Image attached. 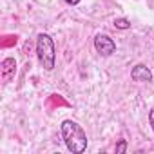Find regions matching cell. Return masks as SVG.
Instances as JSON below:
<instances>
[{"mask_svg": "<svg viewBox=\"0 0 154 154\" xmlns=\"http://www.w3.org/2000/svg\"><path fill=\"white\" fill-rule=\"evenodd\" d=\"M60 132H62V138H63V143L65 147L74 152V154H82L85 152L87 149V134L85 131L72 120H63L62 125H60Z\"/></svg>", "mask_w": 154, "mask_h": 154, "instance_id": "cell-1", "label": "cell"}, {"mask_svg": "<svg viewBox=\"0 0 154 154\" xmlns=\"http://www.w3.org/2000/svg\"><path fill=\"white\" fill-rule=\"evenodd\" d=\"M36 56L40 65L45 71H53L54 69V62H56V51H54V42L49 35L40 33L36 36Z\"/></svg>", "mask_w": 154, "mask_h": 154, "instance_id": "cell-2", "label": "cell"}, {"mask_svg": "<svg viewBox=\"0 0 154 154\" xmlns=\"http://www.w3.org/2000/svg\"><path fill=\"white\" fill-rule=\"evenodd\" d=\"M94 49H96L102 56H111V54L116 51V42H114L111 36H107V35L98 33V35L94 36Z\"/></svg>", "mask_w": 154, "mask_h": 154, "instance_id": "cell-3", "label": "cell"}, {"mask_svg": "<svg viewBox=\"0 0 154 154\" xmlns=\"http://www.w3.org/2000/svg\"><path fill=\"white\" fill-rule=\"evenodd\" d=\"M0 74H2V82L4 84H9L15 74H17V60L15 58H4L2 63H0Z\"/></svg>", "mask_w": 154, "mask_h": 154, "instance_id": "cell-4", "label": "cell"}, {"mask_svg": "<svg viewBox=\"0 0 154 154\" xmlns=\"http://www.w3.org/2000/svg\"><path fill=\"white\" fill-rule=\"evenodd\" d=\"M131 78L134 82H145V84H149V82H152V72H150V69L147 65L136 63L132 67V71H131Z\"/></svg>", "mask_w": 154, "mask_h": 154, "instance_id": "cell-5", "label": "cell"}, {"mask_svg": "<svg viewBox=\"0 0 154 154\" xmlns=\"http://www.w3.org/2000/svg\"><path fill=\"white\" fill-rule=\"evenodd\" d=\"M114 27L116 29H120V31H125V29H131V22L127 20V18H123V17H120V18H116L114 22Z\"/></svg>", "mask_w": 154, "mask_h": 154, "instance_id": "cell-6", "label": "cell"}, {"mask_svg": "<svg viewBox=\"0 0 154 154\" xmlns=\"http://www.w3.org/2000/svg\"><path fill=\"white\" fill-rule=\"evenodd\" d=\"M127 150V140H120L116 143V154H123Z\"/></svg>", "mask_w": 154, "mask_h": 154, "instance_id": "cell-7", "label": "cell"}, {"mask_svg": "<svg viewBox=\"0 0 154 154\" xmlns=\"http://www.w3.org/2000/svg\"><path fill=\"white\" fill-rule=\"evenodd\" d=\"M149 123H150V127H152V131H154V107L149 111Z\"/></svg>", "mask_w": 154, "mask_h": 154, "instance_id": "cell-8", "label": "cell"}, {"mask_svg": "<svg viewBox=\"0 0 154 154\" xmlns=\"http://www.w3.org/2000/svg\"><path fill=\"white\" fill-rule=\"evenodd\" d=\"M63 2L69 6H76V4H80V0H63Z\"/></svg>", "mask_w": 154, "mask_h": 154, "instance_id": "cell-9", "label": "cell"}]
</instances>
